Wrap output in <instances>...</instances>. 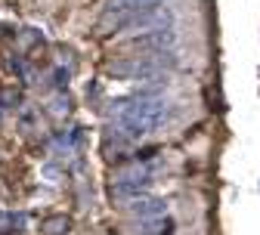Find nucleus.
Instances as JSON below:
<instances>
[{"instance_id": "obj_3", "label": "nucleus", "mask_w": 260, "mask_h": 235, "mask_svg": "<svg viewBox=\"0 0 260 235\" xmlns=\"http://www.w3.org/2000/svg\"><path fill=\"white\" fill-rule=\"evenodd\" d=\"M149 183L152 180H146V177H121V180H115V195L118 198H140L146 189H149Z\"/></svg>"}, {"instance_id": "obj_1", "label": "nucleus", "mask_w": 260, "mask_h": 235, "mask_svg": "<svg viewBox=\"0 0 260 235\" xmlns=\"http://www.w3.org/2000/svg\"><path fill=\"white\" fill-rule=\"evenodd\" d=\"M168 118H171V109L158 96H140L134 103H121L115 109V121L127 137H146V133L158 130Z\"/></svg>"}, {"instance_id": "obj_4", "label": "nucleus", "mask_w": 260, "mask_h": 235, "mask_svg": "<svg viewBox=\"0 0 260 235\" xmlns=\"http://www.w3.org/2000/svg\"><path fill=\"white\" fill-rule=\"evenodd\" d=\"M130 211L134 214H143V217H161L165 214V201H158V198H137L134 205H130Z\"/></svg>"}, {"instance_id": "obj_2", "label": "nucleus", "mask_w": 260, "mask_h": 235, "mask_svg": "<svg viewBox=\"0 0 260 235\" xmlns=\"http://www.w3.org/2000/svg\"><path fill=\"white\" fill-rule=\"evenodd\" d=\"M158 7V0H106V19H121V16H130V13H143V10H152Z\"/></svg>"}]
</instances>
